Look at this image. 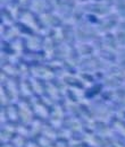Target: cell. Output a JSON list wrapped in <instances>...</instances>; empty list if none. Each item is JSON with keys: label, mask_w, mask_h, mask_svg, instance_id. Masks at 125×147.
I'll list each match as a JSON object with an SVG mask.
<instances>
[]
</instances>
